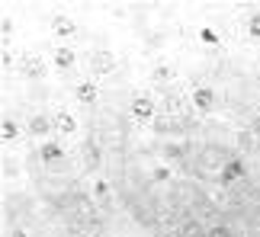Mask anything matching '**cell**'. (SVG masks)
Masks as SVG:
<instances>
[{
	"mask_svg": "<svg viewBox=\"0 0 260 237\" xmlns=\"http://www.w3.org/2000/svg\"><path fill=\"white\" fill-rule=\"evenodd\" d=\"M212 103H215V93L209 90V87H199V90H193V106L196 109H212Z\"/></svg>",
	"mask_w": 260,
	"mask_h": 237,
	"instance_id": "obj_1",
	"label": "cell"
},
{
	"mask_svg": "<svg viewBox=\"0 0 260 237\" xmlns=\"http://www.w3.org/2000/svg\"><path fill=\"white\" fill-rule=\"evenodd\" d=\"M113 64H116V58L109 55V52H96V55H90V67H93V71H100V74H106Z\"/></svg>",
	"mask_w": 260,
	"mask_h": 237,
	"instance_id": "obj_2",
	"label": "cell"
},
{
	"mask_svg": "<svg viewBox=\"0 0 260 237\" xmlns=\"http://www.w3.org/2000/svg\"><path fill=\"white\" fill-rule=\"evenodd\" d=\"M42 161H45V164H58V161H64V151H61L55 141H45V144H42Z\"/></svg>",
	"mask_w": 260,
	"mask_h": 237,
	"instance_id": "obj_3",
	"label": "cell"
},
{
	"mask_svg": "<svg viewBox=\"0 0 260 237\" xmlns=\"http://www.w3.org/2000/svg\"><path fill=\"white\" fill-rule=\"evenodd\" d=\"M55 128H58L61 135H74V132H77V122H74L68 112H61V115H55Z\"/></svg>",
	"mask_w": 260,
	"mask_h": 237,
	"instance_id": "obj_4",
	"label": "cell"
},
{
	"mask_svg": "<svg viewBox=\"0 0 260 237\" xmlns=\"http://www.w3.org/2000/svg\"><path fill=\"white\" fill-rule=\"evenodd\" d=\"M132 115H138V118H151V115H154L151 100H142V96H138V100L132 103Z\"/></svg>",
	"mask_w": 260,
	"mask_h": 237,
	"instance_id": "obj_5",
	"label": "cell"
},
{
	"mask_svg": "<svg viewBox=\"0 0 260 237\" xmlns=\"http://www.w3.org/2000/svg\"><path fill=\"white\" fill-rule=\"evenodd\" d=\"M55 64L58 67H71L74 64V52H71V48H58V52H55Z\"/></svg>",
	"mask_w": 260,
	"mask_h": 237,
	"instance_id": "obj_6",
	"label": "cell"
},
{
	"mask_svg": "<svg viewBox=\"0 0 260 237\" xmlns=\"http://www.w3.org/2000/svg\"><path fill=\"white\" fill-rule=\"evenodd\" d=\"M77 100H81V103H93L96 100V87L93 84H81V87H77Z\"/></svg>",
	"mask_w": 260,
	"mask_h": 237,
	"instance_id": "obj_7",
	"label": "cell"
},
{
	"mask_svg": "<svg viewBox=\"0 0 260 237\" xmlns=\"http://www.w3.org/2000/svg\"><path fill=\"white\" fill-rule=\"evenodd\" d=\"M55 29H58L61 35H71V32H74V23H71L68 16H55Z\"/></svg>",
	"mask_w": 260,
	"mask_h": 237,
	"instance_id": "obj_8",
	"label": "cell"
},
{
	"mask_svg": "<svg viewBox=\"0 0 260 237\" xmlns=\"http://www.w3.org/2000/svg\"><path fill=\"white\" fill-rule=\"evenodd\" d=\"M29 128H32L36 135H45V132H48V118H42V115H32V118H29Z\"/></svg>",
	"mask_w": 260,
	"mask_h": 237,
	"instance_id": "obj_9",
	"label": "cell"
},
{
	"mask_svg": "<svg viewBox=\"0 0 260 237\" xmlns=\"http://www.w3.org/2000/svg\"><path fill=\"white\" fill-rule=\"evenodd\" d=\"M251 35H254V38H260V13H257V16H251Z\"/></svg>",
	"mask_w": 260,
	"mask_h": 237,
	"instance_id": "obj_10",
	"label": "cell"
},
{
	"mask_svg": "<svg viewBox=\"0 0 260 237\" xmlns=\"http://www.w3.org/2000/svg\"><path fill=\"white\" fill-rule=\"evenodd\" d=\"M209 237H232L228 228H209Z\"/></svg>",
	"mask_w": 260,
	"mask_h": 237,
	"instance_id": "obj_11",
	"label": "cell"
},
{
	"mask_svg": "<svg viewBox=\"0 0 260 237\" xmlns=\"http://www.w3.org/2000/svg\"><path fill=\"white\" fill-rule=\"evenodd\" d=\"M10 135L16 138V125H10V118H7V122H4V138H10Z\"/></svg>",
	"mask_w": 260,
	"mask_h": 237,
	"instance_id": "obj_12",
	"label": "cell"
},
{
	"mask_svg": "<svg viewBox=\"0 0 260 237\" xmlns=\"http://www.w3.org/2000/svg\"><path fill=\"white\" fill-rule=\"evenodd\" d=\"M203 42H218V38H215V32H212V29H203Z\"/></svg>",
	"mask_w": 260,
	"mask_h": 237,
	"instance_id": "obj_13",
	"label": "cell"
}]
</instances>
